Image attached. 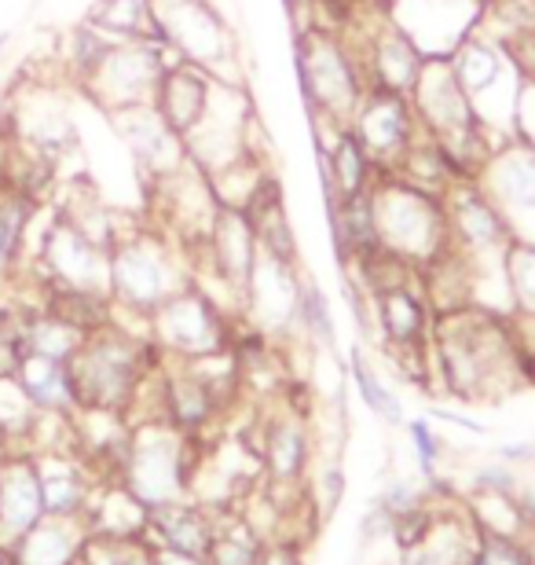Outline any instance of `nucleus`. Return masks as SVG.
Segmentation results:
<instances>
[{
  "label": "nucleus",
  "mask_w": 535,
  "mask_h": 565,
  "mask_svg": "<svg viewBox=\"0 0 535 565\" xmlns=\"http://www.w3.org/2000/svg\"><path fill=\"white\" fill-rule=\"evenodd\" d=\"M195 279L191 257L158 224L125 228L110 246V305L151 327V316Z\"/></svg>",
  "instance_id": "1"
},
{
  "label": "nucleus",
  "mask_w": 535,
  "mask_h": 565,
  "mask_svg": "<svg viewBox=\"0 0 535 565\" xmlns=\"http://www.w3.org/2000/svg\"><path fill=\"white\" fill-rule=\"evenodd\" d=\"M293 74L309 110V126H349L363 93L371 88L356 41L315 22L293 38Z\"/></svg>",
  "instance_id": "2"
},
{
  "label": "nucleus",
  "mask_w": 535,
  "mask_h": 565,
  "mask_svg": "<svg viewBox=\"0 0 535 565\" xmlns=\"http://www.w3.org/2000/svg\"><path fill=\"white\" fill-rule=\"evenodd\" d=\"M371 202L382 246L404 265H411L415 273H422L432 257L448 250L440 191L418 188L396 173H382L371 188Z\"/></svg>",
  "instance_id": "3"
},
{
  "label": "nucleus",
  "mask_w": 535,
  "mask_h": 565,
  "mask_svg": "<svg viewBox=\"0 0 535 565\" xmlns=\"http://www.w3.org/2000/svg\"><path fill=\"white\" fill-rule=\"evenodd\" d=\"M147 345L140 338L125 334L118 323L88 331L82 349L71 356L74 401L82 412H121L129 408L140 382L147 375Z\"/></svg>",
  "instance_id": "4"
},
{
  "label": "nucleus",
  "mask_w": 535,
  "mask_h": 565,
  "mask_svg": "<svg viewBox=\"0 0 535 565\" xmlns=\"http://www.w3.org/2000/svg\"><path fill=\"white\" fill-rule=\"evenodd\" d=\"M154 41L221 82H246L235 30L213 0H151Z\"/></svg>",
  "instance_id": "5"
},
{
  "label": "nucleus",
  "mask_w": 535,
  "mask_h": 565,
  "mask_svg": "<svg viewBox=\"0 0 535 565\" xmlns=\"http://www.w3.org/2000/svg\"><path fill=\"white\" fill-rule=\"evenodd\" d=\"M454 77L466 88L470 104L477 110V121L492 132V137L514 140L510 137V110H514V96L521 85V71L514 55L499 38L488 30H473L459 49L448 55Z\"/></svg>",
  "instance_id": "6"
},
{
  "label": "nucleus",
  "mask_w": 535,
  "mask_h": 565,
  "mask_svg": "<svg viewBox=\"0 0 535 565\" xmlns=\"http://www.w3.org/2000/svg\"><path fill=\"white\" fill-rule=\"evenodd\" d=\"M440 199L448 243L470 262L473 273L477 268H503L517 235L499 202L481 188V180H454L443 188Z\"/></svg>",
  "instance_id": "7"
},
{
  "label": "nucleus",
  "mask_w": 535,
  "mask_h": 565,
  "mask_svg": "<svg viewBox=\"0 0 535 565\" xmlns=\"http://www.w3.org/2000/svg\"><path fill=\"white\" fill-rule=\"evenodd\" d=\"M176 55L158 44L154 38L143 41H114V49L104 55V63L82 82V93L104 110L118 107H136V104H151L162 82L165 66Z\"/></svg>",
  "instance_id": "8"
},
{
  "label": "nucleus",
  "mask_w": 535,
  "mask_h": 565,
  "mask_svg": "<svg viewBox=\"0 0 535 565\" xmlns=\"http://www.w3.org/2000/svg\"><path fill=\"white\" fill-rule=\"evenodd\" d=\"M151 342L176 360H202L224 353L227 345V316L224 305L191 279L180 287L162 309L151 316Z\"/></svg>",
  "instance_id": "9"
},
{
  "label": "nucleus",
  "mask_w": 535,
  "mask_h": 565,
  "mask_svg": "<svg viewBox=\"0 0 535 565\" xmlns=\"http://www.w3.org/2000/svg\"><path fill=\"white\" fill-rule=\"evenodd\" d=\"M33 268L44 276L41 282H49V287L110 298V250L99 246L93 235H85L74 221H66L60 210L52 213L49 228L41 232Z\"/></svg>",
  "instance_id": "10"
},
{
  "label": "nucleus",
  "mask_w": 535,
  "mask_h": 565,
  "mask_svg": "<svg viewBox=\"0 0 535 565\" xmlns=\"http://www.w3.org/2000/svg\"><path fill=\"white\" fill-rule=\"evenodd\" d=\"M107 121H110L114 137L125 143V151H129L136 173H140L147 191L188 166L184 140L169 129V121L158 115L154 104L107 110Z\"/></svg>",
  "instance_id": "11"
},
{
  "label": "nucleus",
  "mask_w": 535,
  "mask_h": 565,
  "mask_svg": "<svg viewBox=\"0 0 535 565\" xmlns=\"http://www.w3.org/2000/svg\"><path fill=\"white\" fill-rule=\"evenodd\" d=\"M349 129L363 140V147L371 151L382 173H396L407 151H411L418 137L426 132L418 126L411 99L396 96V93H382V88H367V93H363Z\"/></svg>",
  "instance_id": "12"
},
{
  "label": "nucleus",
  "mask_w": 535,
  "mask_h": 565,
  "mask_svg": "<svg viewBox=\"0 0 535 565\" xmlns=\"http://www.w3.org/2000/svg\"><path fill=\"white\" fill-rule=\"evenodd\" d=\"M389 15L426 60H448L473 30H481L484 0H389Z\"/></svg>",
  "instance_id": "13"
},
{
  "label": "nucleus",
  "mask_w": 535,
  "mask_h": 565,
  "mask_svg": "<svg viewBox=\"0 0 535 565\" xmlns=\"http://www.w3.org/2000/svg\"><path fill=\"white\" fill-rule=\"evenodd\" d=\"M129 492L140 503H169L184 478V445L173 426H147L129 440L125 456Z\"/></svg>",
  "instance_id": "14"
},
{
  "label": "nucleus",
  "mask_w": 535,
  "mask_h": 565,
  "mask_svg": "<svg viewBox=\"0 0 535 565\" xmlns=\"http://www.w3.org/2000/svg\"><path fill=\"white\" fill-rule=\"evenodd\" d=\"M8 118H11V137L19 143H26L30 151L44 154L52 166L60 162V154L77 147L71 107H66L60 88H52V85H30L26 93L19 96V104Z\"/></svg>",
  "instance_id": "15"
},
{
  "label": "nucleus",
  "mask_w": 535,
  "mask_h": 565,
  "mask_svg": "<svg viewBox=\"0 0 535 565\" xmlns=\"http://www.w3.org/2000/svg\"><path fill=\"white\" fill-rule=\"evenodd\" d=\"M407 99H411V107L418 115V126H422L426 137L432 140H443V137H454V132L481 126L470 96H466V88L459 85V77H454L448 60H426L422 74H418V82Z\"/></svg>",
  "instance_id": "16"
},
{
  "label": "nucleus",
  "mask_w": 535,
  "mask_h": 565,
  "mask_svg": "<svg viewBox=\"0 0 535 565\" xmlns=\"http://www.w3.org/2000/svg\"><path fill=\"white\" fill-rule=\"evenodd\" d=\"M298 282L301 265L279 262V257L260 250L243 294V312L254 316L268 331H287L293 327V309H298Z\"/></svg>",
  "instance_id": "17"
},
{
  "label": "nucleus",
  "mask_w": 535,
  "mask_h": 565,
  "mask_svg": "<svg viewBox=\"0 0 535 565\" xmlns=\"http://www.w3.org/2000/svg\"><path fill=\"white\" fill-rule=\"evenodd\" d=\"M44 518V495L33 456L8 451L0 462V547H11Z\"/></svg>",
  "instance_id": "18"
},
{
  "label": "nucleus",
  "mask_w": 535,
  "mask_h": 565,
  "mask_svg": "<svg viewBox=\"0 0 535 565\" xmlns=\"http://www.w3.org/2000/svg\"><path fill=\"white\" fill-rule=\"evenodd\" d=\"M415 279L396 282V287H385L378 294H371V312L374 323H378L382 338L400 353H418L429 334V301L426 290L415 287Z\"/></svg>",
  "instance_id": "19"
},
{
  "label": "nucleus",
  "mask_w": 535,
  "mask_h": 565,
  "mask_svg": "<svg viewBox=\"0 0 535 565\" xmlns=\"http://www.w3.org/2000/svg\"><path fill=\"white\" fill-rule=\"evenodd\" d=\"M210 88H213V74L210 71H202V66H195V63L173 60L165 66V74H162V82H158V93H154L151 104H154L158 115L169 121V129L184 140L188 132L202 121V115H206Z\"/></svg>",
  "instance_id": "20"
},
{
  "label": "nucleus",
  "mask_w": 535,
  "mask_h": 565,
  "mask_svg": "<svg viewBox=\"0 0 535 565\" xmlns=\"http://www.w3.org/2000/svg\"><path fill=\"white\" fill-rule=\"evenodd\" d=\"M327 224H330V246H334V254L345 273L356 268L363 257L382 250L371 191L349 195V199H327Z\"/></svg>",
  "instance_id": "21"
},
{
  "label": "nucleus",
  "mask_w": 535,
  "mask_h": 565,
  "mask_svg": "<svg viewBox=\"0 0 535 565\" xmlns=\"http://www.w3.org/2000/svg\"><path fill=\"white\" fill-rule=\"evenodd\" d=\"M320 158V180H323V199H349L363 195L374 188V180L382 177L378 162L363 147V140L352 129H341L334 143L315 151Z\"/></svg>",
  "instance_id": "22"
},
{
  "label": "nucleus",
  "mask_w": 535,
  "mask_h": 565,
  "mask_svg": "<svg viewBox=\"0 0 535 565\" xmlns=\"http://www.w3.org/2000/svg\"><path fill=\"white\" fill-rule=\"evenodd\" d=\"M243 213H246L249 228H254V235H257L260 250L279 257V262L301 265V246H298V235H293L287 202H282V191H279L276 177H268L265 184L257 188V195L249 199V206Z\"/></svg>",
  "instance_id": "23"
},
{
  "label": "nucleus",
  "mask_w": 535,
  "mask_h": 565,
  "mask_svg": "<svg viewBox=\"0 0 535 565\" xmlns=\"http://www.w3.org/2000/svg\"><path fill=\"white\" fill-rule=\"evenodd\" d=\"M71 522L74 518H41L30 533H22L8 547L11 565H74L82 544Z\"/></svg>",
  "instance_id": "24"
},
{
  "label": "nucleus",
  "mask_w": 535,
  "mask_h": 565,
  "mask_svg": "<svg viewBox=\"0 0 535 565\" xmlns=\"http://www.w3.org/2000/svg\"><path fill=\"white\" fill-rule=\"evenodd\" d=\"M15 382L22 386V393H26V397L33 401V408H38V412L71 415V412L77 408V401H74V382H71V367H66L63 360L30 353V356L19 364Z\"/></svg>",
  "instance_id": "25"
},
{
  "label": "nucleus",
  "mask_w": 535,
  "mask_h": 565,
  "mask_svg": "<svg viewBox=\"0 0 535 565\" xmlns=\"http://www.w3.org/2000/svg\"><path fill=\"white\" fill-rule=\"evenodd\" d=\"M41 478V495H44V518H77L85 507L88 484L77 470L74 459L60 456V451H41L33 456Z\"/></svg>",
  "instance_id": "26"
},
{
  "label": "nucleus",
  "mask_w": 535,
  "mask_h": 565,
  "mask_svg": "<svg viewBox=\"0 0 535 565\" xmlns=\"http://www.w3.org/2000/svg\"><path fill=\"white\" fill-rule=\"evenodd\" d=\"M88 22L99 26L114 41L154 38L151 0H99V4L88 11Z\"/></svg>",
  "instance_id": "27"
},
{
  "label": "nucleus",
  "mask_w": 535,
  "mask_h": 565,
  "mask_svg": "<svg viewBox=\"0 0 535 565\" xmlns=\"http://www.w3.org/2000/svg\"><path fill=\"white\" fill-rule=\"evenodd\" d=\"M293 327H301V331L309 334L315 345H330L338 338L327 290L304 273H301V282H298V309H293Z\"/></svg>",
  "instance_id": "28"
},
{
  "label": "nucleus",
  "mask_w": 535,
  "mask_h": 565,
  "mask_svg": "<svg viewBox=\"0 0 535 565\" xmlns=\"http://www.w3.org/2000/svg\"><path fill=\"white\" fill-rule=\"evenodd\" d=\"M114 49V38H107L104 30L93 26V22H82L71 38H66V49H63V66H66V77H71L74 85H82L88 74L96 71L99 63H104V55Z\"/></svg>",
  "instance_id": "29"
},
{
  "label": "nucleus",
  "mask_w": 535,
  "mask_h": 565,
  "mask_svg": "<svg viewBox=\"0 0 535 565\" xmlns=\"http://www.w3.org/2000/svg\"><path fill=\"white\" fill-rule=\"evenodd\" d=\"M309 456V429L301 419H279L268 426V462L279 478H293Z\"/></svg>",
  "instance_id": "30"
},
{
  "label": "nucleus",
  "mask_w": 535,
  "mask_h": 565,
  "mask_svg": "<svg viewBox=\"0 0 535 565\" xmlns=\"http://www.w3.org/2000/svg\"><path fill=\"white\" fill-rule=\"evenodd\" d=\"M352 382H356V390H360V397L363 404L374 412V415H382L385 423H404V408H400V401L393 397L389 390H385V382L378 379V371H374L367 364V356H363V349H352Z\"/></svg>",
  "instance_id": "31"
},
{
  "label": "nucleus",
  "mask_w": 535,
  "mask_h": 565,
  "mask_svg": "<svg viewBox=\"0 0 535 565\" xmlns=\"http://www.w3.org/2000/svg\"><path fill=\"white\" fill-rule=\"evenodd\" d=\"M506 282L517 316L535 320V243H514L506 254Z\"/></svg>",
  "instance_id": "32"
},
{
  "label": "nucleus",
  "mask_w": 535,
  "mask_h": 565,
  "mask_svg": "<svg viewBox=\"0 0 535 565\" xmlns=\"http://www.w3.org/2000/svg\"><path fill=\"white\" fill-rule=\"evenodd\" d=\"M510 137L525 147H535V82L521 77L514 110H510Z\"/></svg>",
  "instance_id": "33"
},
{
  "label": "nucleus",
  "mask_w": 535,
  "mask_h": 565,
  "mask_svg": "<svg viewBox=\"0 0 535 565\" xmlns=\"http://www.w3.org/2000/svg\"><path fill=\"white\" fill-rule=\"evenodd\" d=\"M411 440H415V448H418V462H422V470L432 473V467H437V456H440V440L437 434H432V426L429 423H411Z\"/></svg>",
  "instance_id": "34"
},
{
  "label": "nucleus",
  "mask_w": 535,
  "mask_h": 565,
  "mask_svg": "<svg viewBox=\"0 0 535 565\" xmlns=\"http://www.w3.org/2000/svg\"><path fill=\"white\" fill-rule=\"evenodd\" d=\"M477 565H528V562L514 544H510V540H484L481 555H477Z\"/></svg>",
  "instance_id": "35"
},
{
  "label": "nucleus",
  "mask_w": 535,
  "mask_h": 565,
  "mask_svg": "<svg viewBox=\"0 0 535 565\" xmlns=\"http://www.w3.org/2000/svg\"><path fill=\"white\" fill-rule=\"evenodd\" d=\"M506 49H510V55H514L521 77H532V82H535V26L521 33L517 41H510Z\"/></svg>",
  "instance_id": "36"
},
{
  "label": "nucleus",
  "mask_w": 535,
  "mask_h": 565,
  "mask_svg": "<svg viewBox=\"0 0 535 565\" xmlns=\"http://www.w3.org/2000/svg\"><path fill=\"white\" fill-rule=\"evenodd\" d=\"M411 565H459V558L448 555L443 547H422L418 555L411 558Z\"/></svg>",
  "instance_id": "37"
},
{
  "label": "nucleus",
  "mask_w": 535,
  "mask_h": 565,
  "mask_svg": "<svg viewBox=\"0 0 535 565\" xmlns=\"http://www.w3.org/2000/svg\"><path fill=\"white\" fill-rule=\"evenodd\" d=\"M484 4H488V0H484Z\"/></svg>",
  "instance_id": "38"
}]
</instances>
